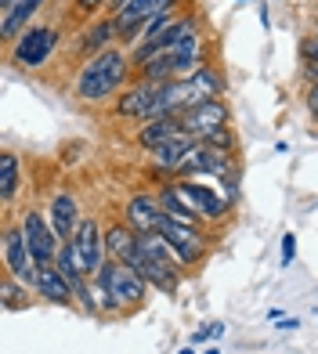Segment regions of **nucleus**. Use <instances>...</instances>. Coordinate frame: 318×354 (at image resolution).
Returning <instances> with one entry per match:
<instances>
[{
  "label": "nucleus",
  "mask_w": 318,
  "mask_h": 354,
  "mask_svg": "<svg viewBox=\"0 0 318 354\" xmlns=\"http://www.w3.org/2000/svg\"><path fill=\"white\" fill-rule=\"evenodd\" d=\"M159 87H163V84H149V80H138L134 87L120 91V98H116V116H120V120L149 123V120H152V109H156V102H159Z\"/></svg>",
  "instance_id": "9d476101"
},
{
  "label": "nucleus",
  "mask_w": 318,
  "mask_h": 354,
  "mask_svg": "<svg viewBox=\"0 0 318 354\" xmlns=\"http://www.w3.org/2000/svg\"><path fill=\"white\" fill-rule=\"evenodd\" d=\"M44 0H15V4L4 11V22H0V37H4V44H15L26 29L29 22H33V15L40 11Z\"/></svg>",
  "instance_id": "dca6fc26"
},
{
  "label": "nucleus",
  "mask_w": 318,
  "mask_h": 354,
  "mask_svg": "<svg viewBox=\"0 0 318 354\" xmlns=\"http://www.w3.org/2000/svg\"><path fill=\"white\" fill-rule=\"evenodd\" d=\"M120 4H127V0H109V8H113V11H116Z\"/></svg>",
  "instance_id": "c85d7f7f"
},
{
  "label": "nucleus",
  "mask_w": 318,
  "mask_h": 354,
  "mask_svg": "<svg viewBox=\"0 0 318 354\" xmlns=\"http://www.w3.org/2000/svg\"><path fill=\"white\" fill-rule=\"evenodd\" d=\"M138 232L131 228V224H113V228H105V253L109 261H120V264H131L134 253H138Z\"/></svg>",
  "instance_id": "f3484780"
},
{
  "label": "nucleus",
  "mask_w": 318,
  "mask_h": 354,
  "mask_svg": "<svg viewBox=\"0 0 318 354\" xmlns=\"http://www.w3.org/2000/svg\"><path fill=\"white\" fill-rule=\"evenodd\" d=\"M131 268H134L152 289H159V293H178L181 271H185V264L178 261V253L167 246V239L159 235V232L138 239V253H134Z\"/></svg>",
  "instance_id": "7ed1b4c3"
},
{
  "label": "nucleus",
  "mask_w": 318,
  "mask_h": 354,
  "mask_svg": "<svg viewBox=\"0 0 318 354\" xmlns=\"http://www.w3.org/2000/svg\"><path fill=\"white\" fill-rule=\"evenodd\" d=\"M91 286H94L98 311H120V315H131L134 308H141L149 293V282L131 264H120V261H105V268L91 279Z\"/></svg>",
  "instance_id": "f03ea898"
},
{
  "label": "nucleus",
  "mask_w": 318,
  "mask_h": 354,
  "mask_svg": "<svg viewBox=\"0 0 318 354\" xmlns=\"http://www.w3.org/2000/svg\"><path fill=\"white\" fill-rule=\"evenodd\" d=\"M55 264L62 268V275H66L73 286L87 279V271H84V264H80V253H76L73 243H62V250H58V257H55Z\"/></svg>",
  "instance_id": "4be33fe9"
},
{
  "label": "nucleus",
  "mask_w": 318,
  "mask_h": 354,
  "mask_svg": "<svg viewBox=\"0 0 318 354\" xmlns=\"http://www.w3.org/2000/svg\"><path fill=\"white\" fill-rule=\"evenodd\" d=\"M174 8H178V0H127V4H120L113 11V19L120 26V40H127L138 26H145L149 19H156L163 11H174Z\"/></svg>",
  "instance_id": "f8f14e48"
},
{
  "label": "nucleus",
  "mask_w": 318,
  "mask_h": 354,
  "mask_svg": "<svg viewBox=\"0 0 318 354\" xmlns=\"http://www.w3.org/2000/svg\"><path fill=\"white\" fill-rule=\"evenodd\" d=\"M58 47V29L55 26H29L26 33L11 44V62L19 69H44Z\"/></svg>",
  "instance_id": "20e7f679"
},
{
  "label": "nucleus",
  "mask_w": 318,
  "mask_h": 354,
  "mask_svg": "<svg viewBox=\"0 0 318 354\" xmlns=\"http://www.w3.org/2000/svg\"><path fill=\"white\" fill-rule=\"evenodd\" d=\"M178 354H196V351H192V347H185V351H178Z\"/></svg>",
  "instance_id": "7c9ffc66"
},
{
  "label": "nucleus",
  "mask_w": 318,
  "mask_h": 354,
  "mask_svg": "<svg viewBox=\"0 0 318 354\" xmlns=\"http://www.w3.org/2000/svg\"><path fill=\"white\" fill-rule=\"evenodd\" d=\"M11 4H15V0H0V8H4V11H8V8H11Z\"/></svg>",
  "instance_id": "c756f323"
},
{
  "label": "nucleus",
  "mask_w": 318,
  "mask_h": 354,
  "mask_svg": "<svg viewBox=\"0 0 318 354\" xmlns=\"http://www.w3.org/2000/svg\"><path fill=\"white\" fill-rule=\"evenodd\" d=\"M308 109H311V116H315V123H318V84L308 87Z\"/></svg>",
  "instance_id": "a878e982"
},
{
  "label": "nucleus",
  "mask_w": 318,
  "mask_h": 354,
  "mask_svg": "<svg viewBox=\"0 0 318 354\" xmlns=\"http://www.w3.org/2000/svg\"><path fill=\"white\" fill-rule=\"evenodd\" d=\"M22 232H26V239H29V246H33V253H37V261H40V264H55V257H58V250H62V239L55 235L47 214L26 210V214H22Z\"/></svg>",
  "instance_id": "9b49d317"
},
{
  "label": "nucleus",
  "mask_w": 318,
  "mask_h": 354,
  "mask_svg": "<svg viewBox=\"0 0 318 354\" xmlns=\"http://www.w3.org/2000/svg\"><path fill=\"white\" fill-rule=\"evenodd\" d=\"M33 293H40V300H47V304H58V308H69V304H76L73 282L62 275L58 264H40Z\"/></svg>",
  "instance_id": "2eb2a0df"
},
{
  "label": "nucleus",
  "mask_w": 318,
  "mask_h": 354,
  "mask_svg": "<svg viewBox=\"0 0 318 354\" xmlns=\"http://www.w3.org/2000/svg\"><path fill=\"white\" fill-rule=\"evenodd\" d=\"M69 243L76 246L80 264H84L87 279H94V275H98V271L105 268V261H109V253H105V228H102V224L94 221V217H84Z\"/></svg>",
  "instance_id": "0eeeda50"
},
{
  "label": "nucleus",
  "mask_w": 318,
  "mask_h": 354,
  "mask_svg": "<svg viewBox=\"0 0 318 354\" xmlns=\"http://www.w3.org/2000/svg\"><path fill=\"white\" fill-rule=\"evenodd\" d=\"M0 300H4L8 311H26L29 304H33V300L26 297V286H22L19 279H11L8 271H4V293H0Z\"/></svg>",
  "instance_id": "5701e85b"
},
{
  "label": "nucleus",
  "mask_w": 318,
  "mask_h": 354,
  "mask_svg": "<svg viewBox=\"0 0 318 354\" xmlns=\"http://www.w3.org/2000/svg\"><path fill=\"white\" fill-rule=\"evenodd\" d=\"M203 354H221V351H217V347H210V351H203Z\"/></svg>",
  "instance_id": "2f4dec72"
},
{
  "label": "nucleus",
  "mask_w": 318,
  "mask_h": 354,
  "mask_svg": "<svg viewBox=\"0 0 318 354\" xmlns=\"http://www.w3.org/2000/svg\"><path fill=\"white\" fill-rule=\"evenodd\" d=\"M178 192L188 199V206L203 217V221H225L228 210H232V199L221 196V192H214L210 185H199V181H188V177H178Z\"/></svg>",
  "instance_id": "1a4fd4ad"
},
{
  "label": "nucleus",
  "mask_w": 318,
  "mask_h": 354,
  "mask_svg": "<svg viewBox=\"0 0 318 354\" xmlns=\"http://www.w3.org/2000/svg\"><path fill=\"white\" fill-rule=\"evenodd\" d=\"M196 145V138H188V134H181V138H174V141H167L163 149H156L152 152V159H156V167L159 170H167V174H174L178 177V167H181V159L188 156V149Z\"/></svg>",
  "instance_id": "aec40b11"
},
{
  "label": "nucleus",
  "mask_w": 318,
  "mask_h": 354,
  "mask_svg": "<svg viewBox=\"0 0 318 354\" xmlns=\"http://www.w3.org/2000/svg\"><path fill=\"white\" fill-rule=\"evenodd\" d=\"M181 131L188 134V138H196V141H206L214 131H221V127H228V105H225V98H210V102H199V105H192L188 112H181Z\"/></svg>",
  "instance_id": "423d86ee"
},
{
  "label": "nucleus",
  "mask_w": 318,
  "mask_h": 354,
  "mask_svg": "<svg viewBox=\"0 0 318 354\" xmlns=\"http://www.w3.org/2000/svg\"><path fill=\"white\" fill-rule=\"evenodd\" d=\"M275 326H279V329H297L300 322H297V318H282V322H275Z\"/></svg>",
  "instance_id": "cd10ccee"
},
{
  "label": "nucleus",
  "mask_w": 318,
  "mask_h": 354,
  "mask_svg": "<svg viewBox=\"0 0 318 354\" xmlns=\"http://www.w3.org/2000/svg\"><path fill=\"white\" fill-rule=\"evenodd\" d=\"M47 221H51V228H55V235L62 239V243H69V239L76 235L84 217H80V203H76L73 192H55V196L47 199Z\"/></svg>",
  "instance_id": "4468645a"
},
{
  "label": "nucleus",
  "mask_w": 318,
  "mask_h": 354,
  "mask_svg": "<svg viewBox=\"0 0 318 354\" xmlns=\"http://www.w3.org/2000/svg\"><path fill=\"white\" fill-rule=\"evenodd\" d=\"M304 80L308 84H318V62H304Z\"/></svg>",
  "instance_id": "bb28decb"
},
{
  "label": "nucleus",
  "mask_w": 318,
  "mask_h": 354,
  "mask_svg": "<svg viewBox=\"0 0 318 354\" xmlns=\"http://www.w3.org/2000/svg\"><path fill=\"white\" fill-rule=\"evenodd\" d=\"M113 40H120V26H116L113 15H109V19L94 22V26L87 29V37L76 40V47H80L84 55H102V51H109V47H113Z\"/></svg>",
  "instance_id": "6ab92c4d"
},
{
  "label": "nucleus",
  "mask_w": 318,
  "mask_h": 354,
  "mask_svg": "<svg viewBox=\"0 0 318 354\" xmlns=\"http://www.w3.org/2000/svg\"><path fill=\"white\" fill-rule=\"evenodd\" d=\"M123 214H127V224H131L138 235H152V232H159V224H163L159 196H149V192H138V196L127 199Z\"/></svg>",
  "instance_id": "ddd939ff"
},
{
  "label": "nucleus",
  "mask_w": 318,
  "mask_h": 354,
  "mask_svg": "<svg viewBox=\"0 0 318 354\" xmlns=\"http://www.w3.org/2000/svg\"><path fill=\"white\" fill-rule=\"evenodd\" d=\"M185 131H181V120L178 116H163V120H149V123H141V131H138V145L141 149H149V152H156V149H163L167 141H174V138H181Z\"/></svg>",
  "instance_id": "a211bd4d"
},
{
  "label": "nucleus",
  "mask_w": 318,
  "mask_h": 354,
  "mask_svg": "<svg viewBox=\"0 0 318 354\" xmlns=\"http://www.w3.org/2000/svg\"><path fill=\"white\" fill-rule=\"evenodd\" d=\"M4 271H8L11 279H19L26 289H33V286H37L40 261H37L33 246H29V239H26V232H22V224H19V228H8V232H4Z\"/></svg>",
  "instance_id": "39448f33"
},
{
  "label": "nucleus",
  "mask_w": 318,
  "mask_h": 354,
  "mask_svg": "<svg viewBox=\"0 0 318 354\" xmlns=\"http://www.w3.org/2000/svg\"><path fill=\"white\" fill-rule=\"evenodd\" d=\"M279 253H282V264H286V268H290V264L297 261V235H293V232H286V235H282Z\"/></svg>",
  "instance_id": "b1692460"
},
{
  "label": "nucleus",
  "mask_w": 318,
  "mask_h": 354,
  "mask_svg": "<svg viewBox=\"0 0 318 354\" xmlns=\"http://www.w3.org/2000/svg\"><path fill=\"white\" fill-rule=\"evenodd\" d=\"M131 66H134V58H131V51H123V47H109V51H102V55H91L84 62V69H80L76 80H73L76 98L80 102L113 98L116 91H123Z\"/></svg>",
  "instance_id": "f257e3e1"
},
{
  "label": "nucleus",
  "mask_w": 318,
  "mask_h": 354,
  "mask_svg": "<svg viewBox=\"0 0 318 354\" xmlns=\"http://www.w3.org/2000/svg\"><path fill=\"white\" fill-rule=\"evenodd\" d=\"M22 185V163L15 152H0V199L11 203L15 192Z\"/></svg>",
  "instance_id": "412c9836"
},
{
  "label": "nucleus",
  "mask_w": 318,
  "mask_h": 354,
  "mask_svg": "<svg viewBox=\"0 0 318 354\" xmlns=\"http://www.w3.org/2000/svg\"><path fill=\"white\" fill-rule=\"evenodd\" d=\"M300 55H304V62H318V26H315V33L304 40V47H300Z\"/></svg>",
  "instance_id": "393cba45"
},
{
  "label": "nucleus",
  "mask_w": 318,
  "mask_h": 354,
  "mask_svg": "<svg viewBox=\"0 0 318 354\" xmlns=\"http://www.w3.org/2000/svg\"><path fill=\"white\" fill-rule=\"evenodd\" d=\"M159 235L167 239V246L178 253V261L185 268H192L203 261V253H206V239L199 228H192V224H181V221H170L163 217V224H159Z\"/></svg>",
  "instance_id": "6e6552de"
}]
</instances>
